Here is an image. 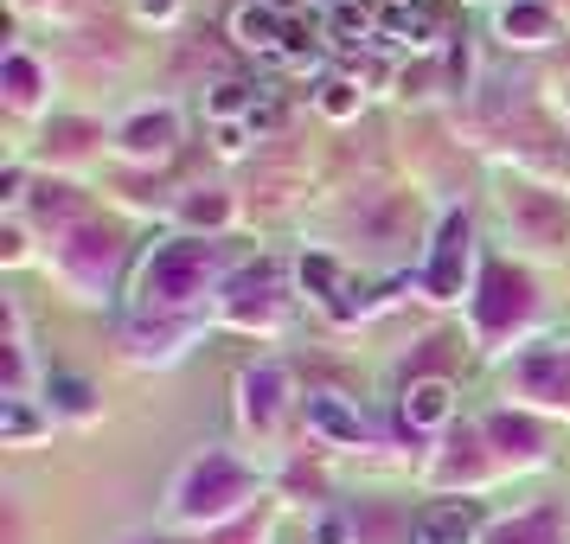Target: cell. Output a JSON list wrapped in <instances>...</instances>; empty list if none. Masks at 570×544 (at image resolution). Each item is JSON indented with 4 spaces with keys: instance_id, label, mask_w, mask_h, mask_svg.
Returning a JSON list of instances; mask_svg holds the SVG:
<instances>
[{
    "instance_id": "obj_5",
    "label": "cell",
    "mask_w": 570,
    "mask_h": 544,
    "mask_svg": "<svg viewBox=\"0 0 570 544\" xmlns=\"http://www.w3.org/2000/svg\"><path fill=\"white\" fill-rule=\"evenodd\" d=\"M462 269H468V218H449L442 244H436V263H430V288H436L442 301L462 295Z\"/></svg>"
},
{
    "instance_id": "obj_4",
    "label": "cell",
    "mask_w": 570,
    "mask_h": 544,
    "mask_svg": "<svg viewBox=\"0 0 570 544\" xmlns=\"http://www.w3.org/2000/svg\"><path fill=\"white\" fill-rule=\"evenodd\" d=\"M481 532V506L474 500H449V506H430V513L411 525L416 544H468Z\"/></svg>"
},
{
    "instance_id": "obj_19",
    "label": "cell",
    "mask_w": 570,
    "mask_h": 544,
    "mask_svg": "<svg viewBox=\"0 0 570 544\" xmlns=\"http://www.w3.org/2000/svg\"><path fill=\"white\" fill-rule=\"evenodd\" d=\"M391 32H404V39H430V13H397Z\"/></svg>"
},
{
    "instance_id": "obj_15",
    "label": "cell",
    "mask_w": 570,
    "mask_h": 544,
    "mask_svg": "<svg viewBox=\"0 0 570 544\" xmlns=\"http://www.w3.org/2000/svg\"><path fill=\"white\" fill-rule=\"evenodd\" d=\"M52 397L65 411H83V404H90V385H83V378H52Z\"/></svg>"
},
{
    "instance_id": "obj_14",
    "label": "cell",
    "mask_w": 570,
    "mask_h": 544,
    "mask_svg": "<svg viewBox=\"0 0 570 544\" xmlns=\"http://www.w3.org/2000/svg\"><path fill=\"white\" fill-rule=\"evenodd\" d=\"M276 390H283V372H263V378H250V416H276Z\"/></svg>"
},
{
    "instance_id": "obj_17",
    "label": "cell",
    "mask_w": 570,
    "mask_h": 544,
    "mask_svg": "<svg viewBox=\"0 0 570 544\" xmlns=\"http://www.w3.org/2000/svg\"><path fill=\"white\" fill-rule=\"evenodd\" d=\"M7 83H13V97H20V103L32 97V65H27V58H7Z\"/></svg>"
},
{
    "instance_id": "obj_11",
    "label": "cell",
    "mask_w": 570,
    "mask_h": 544,
    "mask_svg": "<svg viewBox=\"0 0 570 544\" xmlns=\"http://www.w3.org/2000/svg\"><path fill=\"white\" fill-rule=\"evenodd\" d=\"M334 32H340V46H360L365 32H372V13H365L360 0H340L334 7Z\"/></svg>"
},
{
    "instance_id": "obj_9",
    "label": "cell",
    "mask_w": 570,
    "mask_h": 544,
    "mask_svg": "<svg viewBox=\"0 0 570 544\" xmlns=\"http://www.w3.org/2000/svg\"><path fill=\"white\" fill-rule=\"evenodd\" d=\"M519 308H525V283H519L513 269H488V301H481V320H488V327H507Z\"/></svg>"
},
{
    "instance_id": "obj_7",
    "label": "cell",
    "mask_w": 570,
    "mask_h": 544,
    "mask_svg": "<svg viewBox=\"0 0 570 544\" xmlns=\"http://www.w3.org/2000/svg\"><path fill=\"white\" fill-rule=\"evenodd\" d=\"M308 429H321V436H334V442H360L365 436L360 411H346L334 390H314L308 397Z\"/></svg>"
},
{
    "instance_id": "obj_2",
    "label": "cell",
    "mask_w": 570,
    "mask_h": 544,
    "mask_svg": "<svg viewBox=\"0 0 570 544\" xmlns=\"http://www.w3.org/2000/svg\"><path fill=\"white\" fill-rule=\"evenodd\" d=\"M244 487H250V481H244V467H237L232 455H218V448H212L206 462L186 474L180 513L186 518H218V513H232L237 500H244Z\"/></svg>"
},
{
    "instance_id": "obj_13",
    "label": "cell",
    "mask_w": 570,
    "mask_h": 544,
    "mask_svg": "<svg viewBox=\"0 0 570 544\" xmlns=\"http://www.w3.org/2000/svg\"><path fill=\"white\" fill-rule=\"evenodd\" d=\"M500 27L519 32V39H544V32H551V13H544V7H507Z\"/></svg>"
},
{
    "instance_id": "obj_16",
    "label": "cell",
    "mask_w": 570,
    "mask_h": 544,
    "mask_svg": "<svg viewBox=\"0 0 570 544\" xmlns=\"http://www.w3.org/2000/svg\"><path fill=\"white\" fill-rule=\"evenodd\" d=\"M493 436L519 442V448H532V442H539V436H532V423H513V416H493Z\"/></svg>"
},
{
    "instance_id": "obj_20",
    "label": "cell",
    "mask_w": 570,
    "mask_h": 544,
    "mask_svg": "<svg viewBox=\"0 0 570 544\" xmlns=\"http://www.w3.org/2000/svg\"><path fill=\"white\" fill-rule=\"evenodd\" d=\"M0 429H7V436H27V429H32V411H20V404H7V416H0Z\"/></svg>"
},
{
    "instance_id": "obj_6",
    "label": "cell",
    "mask_w": 570,
    "mask_h": 544,
    "mask_svg": "<svg viewBox=\"0 0 570 544\" xmlns=\"http://www.w3.org/2000/svg\"><path fill=\"white\" fill-rule=\"evenodd\" d=\"M455 416V390L442 385V378H416L411 390H404V423L411 429H442Z\"/></svg>"
},
{
    "instance_id": "obj_18",
    "label": "cell",
    "mask_w": 570,
    "mask_h": 544,
    "mask_svg": "<svg viewBox=\"0 0 570 544\" xmlns=\"http://www.w3.org/2000/svg\"><path fill=\"white\" fill-rule=\"evenodd\" d=\"M321 109H327V116H353V83H327Z\"/></svg>"
},
{
    "instance_id": "obj_8",
    "label": "cell",
    "mask_w": 570,
    "mask_h": 544,
    "mask_svg": "<svg viewBox=\"0 0 570 544\" xmlns=\"http://www.w3.org/2000/svg\"><path fill=\"white\" fill-rule=\"evenodd\" d=\"M174 135H180L174 109H155V116H135L129 129H122V148H129V155H167Z\"/></svg>"
},
{
    "instance_id": "obj_21",
    "label": "cell",
    "mask_w": 570,
    "mask_h": 544,
    "mask_svg": "<svg viewBox=\"0 0 570 544\" xmlns=\"http://www.w3.org/2000/svg\"><path fill=\"white\" fill-rule=\"evenodd\" d=\"M321 544H346V525H340V518H327V525H321Z\"/></svg>"
},
{
    "instance_id": "obj_10",
    "label": "cell",
    "mask_w": 570,
    "mask_h": 544,
    "mask_svg": "<svg viewBox=\"0 0 570 544\" xmlns=\"http://www.w3.org/2000/svg\"><path fill=\"white\" fill-rule=\"evenodd\" d=\"M525 385L539 390V397H551V404H564V397H570V365H564V353H539V359H525Z\"/></svg>"
},
{
    "instance_id": "obj_12",
    "label": "cell",
    "mask_w": 570,
    "mask_h": 544,
    "mask_svg": "<svg viewBox=\"0 0 570 544\" xmlns=\"http://www.w3.org/2000/svg\"><path fill=\"white\" fill-rule=\"evenodd\" d=\"M206 109H212V116H250L257 97H250V83H218V90L206 97Z\"/></svg>"
},
{
    "instance_id": "obj_1",
    "label": "cell",
    "mask_w": 570,
    "mask_h": 544,
    "mask_svg": "<svg viewBox=\"0 0 570 544\" xmlns=\"http://www.w3.org/2000/svg\"><path fill=\"white\" fill-rule=\"evenodd\" d=\"M212 244H160L155 257L141 263V283H135V295H141V308H186L199 288H206L212 276Z\"/></svg>"
},
{
    "instance_id": "obj_22",
    "label": "cell",
    "mask_w": 570,
    "mask_h": 544,
    "mask_svg": "<svg viewBox=\"0 0 570 544\" xmlns=\"http://www.w3.org/2000/svg\"><path fill=\"white\" fill-rule=\"evenodd\" d=\"M327 7H340V0H327Z\"/></svg>"
},
{
    "instance_id": "obj_3",
    "label": "cell",
    "mask_w": 570,
    "mask_h": 544,
    "mask_svg": "<svg viewBox=\"0 0 570 544\" xmlns=\"http://www.w3.org/2000/svg\"><path fill=\"white\" fill-rule=\"evenodd\" d=\"M232 32H237V46H250V52H288L295 46V32H288L276 0H244L232 13Z\"/></svg>"
}]
</instances>
